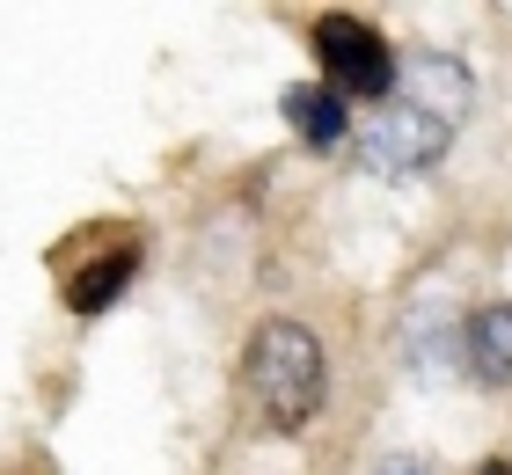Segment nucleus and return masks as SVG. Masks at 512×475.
<instances>
[{
	"label": "nucleus",
	"mask_w": 512,
	"mask_h": 475,
	"mask_svg": "<svg viewBox=\"0 0 512 475\" xmlns=\"http://www.w3.org/2000/svg\"><path fill=\"white\" fill-rule=\"evenodd\" d=\"M476 110V74L469 59L454 52H417L403 66V88L359 125V169L381 176V183H403V176H425L447 161L454 132L469 125Z\"/></svg>",
	"instance_id": "nucleus-1"
},
{
	"label": "nucleus",
	"mask_w": 512,
	"mask_h": 475,
	"mask_svg": "<svg viewBox=\"0 0 512 475\" xmlns=\"http://www.w3.org/2000/svg\"><path fill=\"white\" fill-rule=\"evenodd\" d=\"M242 380H249L256 417L271 432L300 439L322 417V402H330V351H322V337L300 315H264L242 351Z\"/></svg>",
	"instance_id": "nucleus-2"
},
{
	"label": "nucleus",
	"mask_w": 512,
	"mask_h": 475,
	"mask_svg": "<svg viewBox=\"0 0 512 475\" xmlns=\"http://www.w3.org/2000/svg\"><path fill=\"white\" fill-rule=\"evenodd\" d=\"M315 66H322V88H337L344 103H388L395 88H403V66H395V44L374 30L366 15H344V8H330V15H315Z\"/></svg>",
	"instance_id": "nucleus-3"
},
{
	"label": "nucleus",
	"mask_w": 512,
	"mask_h": 475,
	"mask_svg": "<svg viewBox=\"0 0 512 475\" xmlns=\"http://www.w3.org/2000/svg\"><path fill=\"white\" fill-rule=\"evenodd\" d=\"M139 278V234H118L103 256H88V264H59V293H66V307H74L81 322H96V315H110L118 307V293Z\"/></svg>",
	"instance_id": "nucleus-4"
},
{
	"label": "nucleus",
	"mask_w": 512,
	"mask_h": 475,
	"mask_svg": "<svg viewBox=\"0 0 512 475\" xmlns=\"http://www.w3.org/2000/svg\"><path fill=\"white\" fill-rule=\"evenodd\" d=\"M286 125L308 139L315 154H330V147H344L352 139V103H344L337 88H322V81H300V88H286Z\"/></svg>",
	"instance_id": "nucleus-5"
},
{
	"label": "nucleus",
	"mask_w": 512,
	"mask_h": 475,
	"mask_svg": "<svg viewBox=\"0 0 512 475\" xmlns=\"http://www.w3.org/2000/svg\"><path fill=\"white\" fill-rule=\"evenodd\" d=\"M461 351H469V373L483 388H512V300L476 307V315L461 322Z\"/></svg>",
	"instance_id": "nucleus-6"
},
{
	"label": "nucleus",
	"mask_w": 512,
	"mask_h": 475,
	"mask_svg": "<svg viewBox=\"0 0 512 475\" xmlns=\"http://www.w3.org/2000/svg\"><path fill=\"white\" fill-rule=\"evenodd\" d=\"M381 475H425V461H388Z\"/></svg>",
	"instance_id": "nucleus-7"
},
{
	"label": "nucleus",
	"mask_w": 512,
	"mask_h": 475,
	"mask_svg": "<svg viewBox=\"0 0 512 475\" xmlns=\"http://www.w3.org/2000/svg\"><path fill=\"white\" fill-rule=\"evenodd\" d=\"M476 475H512V468H505V461H483V468H476Z\"/></svg>",
	"instance_id": "nucleus-8"
}]
</instances>
